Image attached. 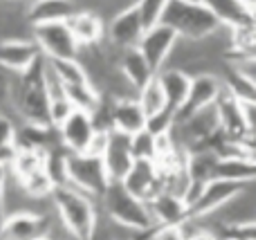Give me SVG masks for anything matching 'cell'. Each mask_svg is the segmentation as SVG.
<instances>
[{
  "mask_svg": "<svg viewBox=\"0 0 256 240\" xmlns=\"http://www.w3.org/2000/svg\"><path fill=\"white\" fill-rule=\"evenodd\" d=\"M50 202H52L54 216L61 220V225L70 232L74 240H90L94 236L99 220H102L99 200L70 187V184H63L52 191Z\"/></svg>",
  "mask_w": 256,
  "mask_h": 240,
  "instance_id": "1",
  "label": "cell"
},
{
  "mask_svg": "<svg viewBox=\"0 0 256 240\" xmlns=\"http://www.w3.org/2000/svg\"><path fill=\"white\" fill-rule=\"evenodd\" d=\"M99 207L104 209L106 220L126 227L130 232L137 234H148L153 232L155 225L153 216H150L148 202L140 200L137 196H132L130 191H126V187L122 182H110L106 189V193L99 200Z\"/></svg>",
  "mask_w": 256,
  "mask_h": 240,
  "instance_id": "2",
  "label": "cell"
},
{
  "mask_svg": "<svg viewBox=\"0 0 256 240\" xmlns=\"http://www.w3.org/2000/svg\"><path fill=\"white\" fill-rule=\"evenodd\" d=\"M162 22L173 27L182 38H204L220 27V22L204 7V2H189V0H171Z\"/></svg>",
  "mask_w": 256,
  "mask_h": 240,
  "instance_id": "3",
  "label": "cell"
},
{
  "mask_svg": "<svg viewBox=\"0 0 256 240\" xmlns=\"http://www.w3.org/2000/svg\"><path fill=\"white\" fill-rule=\"evenodd\" d=\"M68 184L88 193L94 200H102L110 184L104 160L88 155V153H70L68 155Z\"/></svg>",
  "mask_w": 256,
  "mask_h": 240,
  "instance_id": "4",
  "label": "cell"
},
{
  "mask_svg": "<svg viewBox=\"0 0 256 240\" xmlns=\"http://www.w3.org/2000/svg\"><path fill=\"white\" fill-rule=\"evenodd\" d=\"M40 54L45 58H79L81 45L74 38L68 22H45L36 25L32 31Z\"/></svg>",
  "mask_w": 256,
  "mask_h": 240,
  "instance_id": "5",
  "label": "cell"
},
{
  "mask_svg": "<svg viewBox=\"0 0 256 240\" xmlns=\"http://www.w3.org/2000/svg\"><path fill=\"white\" fill-rule=\"evenodd\" d=\"M50 214L36 209H22L7 214L0 223V240H36L45 236Z\"/></svg>",
  "mask_w": 256,
  "mask_h": 240,
  "instance_id": "6",
  "label": "cell"
},
{
  "mask_svg": "<svg viewBox=\"0 0 256 240\" xmlns=\"http://www.w3.org/2000/svg\"><path fill=\"white\" fill-rule=\"evenodd\" d=\"M176 43H178V31L173 29V27L164 25V22H158V25L148 27V29L144 31L137 49L144 54L148 65L153 67L155 74H158L160 70L166 67V61H168V56H171Z\"/></svg>",
  "mask_w": 256,
  "mask_h": 240,
  "instance_id": "7",
  "label": "cell"
},
{
  "mask_svg": "<svg viewBox=\"0 0 256 240\" xmlns=\"http://www.w3.org/2000/svg\"><path fill=\"white\" fill-rule=\"evenodd\" d=\"M144 31H146V25H144V20H142L135 4L122 9L117 16H112L110 20L106 22V40L120 49L137 47L142 36H144Z\"/></svg>",
  "mask_w": 256,
  "mask_h": 240,
  "instance_id": "8",
  "label": "cell"
},
{
  "mask_svg": "<svg viewBox=\"0 0 256 240\" xmlns=\"http://www.w3.org/2000/svg\"><path fill=\"white\" fill-rule=\"evenodd\" d=\"M43 56L34 38H4L0 40V72L22 74Z\"/></svg>",
  "mask_w": 256,
  "mask_h": 240,
  "instance_id": "9",
  "label": "cell"
},
{
  "mask_svg": "<svg viewBox=\"0 0 256 240\" xmlns=\"http://www.w3.org/2000/svg\"><path fill=\"white\" fill-rule=\"evenodd\" d=\"M56 130H58V142L68 153H86L90 139L97 133V124H94L92 112L76 108Z\"/></svg>",
  "mask_w": 256,
  "mask_h": 240,
  "instance_id": "10",
  "label": "cell"
},
{
  "mask_svg": "<svg viewBox=\"0 0 256 240\" xmlns=\"http://www.w3.org/2000/svg\"><path fill=\"white\" fill-rule=\"evenodd\" d=\"M225 90V83L218 74H196L191 76V90L189 97H186V103L178 110L176 121L184 119V117L194 115V112L202 110L207 106H214L220 97V92Z\"/></svg>",
  "mask_w": 256,
  "mask_h": 240,
  "instance_id": "11",
  "label": "cell"
},
{
  "mask_svg": "<svg viewBox=\"0 0 256 240\" xmlns=\"http://www.w3.org/2000/svg\"><path fill=\"white\" fill-rule=\"evenodd\" d=\"M245 189V184L234 182V180H222V178H212L202 189V196L189 209V216L196 218H207L220 207H225L232 198H236Z\"/></svg>",
  "mask_w": 256,
  "mask_h": 240,
  "instance_id": "12",
  "label": "cell"
},
{
  "mask_svg": "<svg viewBox=\"0 0 256 240\" xmlns=\"http://www.w3.org/2000/svg\"><path fill=\"white\" fill-rule=\"evenodd\" d=\"M122 184L126 187V191H130L140 200H153L162 191V175H160L155 160H135V164L122 180Z\"/></svg>",
  "mask_w": 256,
  "mask_h": 240,
  "instance_id": "13",
  "label": "cell"
},
{
  "mask_svg": "<svg viewBox=\"0 0 256 240\" xmlns=\"http://www.w3.org/2000/svg\"><path fill=\"white\" fill-rule=\"evenodd\" d=\"M102 160L104 166H106L108 180L110 182H122L135 164V157H132L130 151V137L124 133H117V130H110V144H108V151Z\"/></svg>",
  "mask_w": 256,
  "mask_h": 240,
  "instance_id": "14",
  "label": "cell"
},
{
  "mask_svg": "<svg viewBox=\"0 0 256 240\" xmlns=\"http://www.w3.org/2000/svg\"><path fill=\"white\" fill-rule=\"evenodd\" d=\"M146 117L144 108L140 106V101L135 99H112L110 103V126L117 133H124L128 137L137 135L140 130L146 128Z\"/></svg>",
  "mask_w": 256,
  "mask_h": 240,
  "instance_id": "15",
  "label": "cell"
},
{
  "mask_svg": "<svg viewBox=\"0 0 256 240\" xmlns=\"http://www.w3.org/2000/svg\"><path fill=\"white\" fill-rule=\"evenodd\" d=\"M216 110H218V119H220V130L227 135L230 139H238L245 130L250 128L248 119H245V108L230 90H222L220 97L216 101Z\"/></svg>",
  "mask_w": 256,
  "mask_h": 240,
  "instance_id": "16",
  "label": "cell"
},
{
  "mask_svg": "<svg viewBox=\"0 0 256 240\" xmlns=\"http://www.w3.org/2000/svg\"><path fill=\"white\" fill-rule=\"evenodd\" d=\"M74 13V0H30L27 2V20L32 27L45 25V22H68Z\"/></svg>",
  "mask_w": 256,
  "mask_h": 240,
  "instance_id": "17",
  "label": "cell"
},
{
  "mask_svg": "<svg viewBox=\"0 0 256 240\" xmlns=\"http://www.w3.org/2000/svg\"><path fill=\"white\" fill-rule=\"evenodd\" d=\"M148 209L155 225H180L184 218H189V207L184 198L168 191H160L153 200H148Z\"/></svg>",
  "mask_w": 256,
  "mask_h": 240,
  "instance_id": "18",
  "label": "cell"
},
{
  "mask_svg": "<svg viewBox=\"0 0 256 240\" xmlns=\"http://www.w3.org/2000/svg\"><path fill=\"white\" fill-rule=\"evenodd\" d=\"M158 79H160V83H162L164 94H166L168 108L178 115V110L184 106L186 97H189L191 74H186L180 67H164V70L158 72Z\"/></svg>",
  "mask_w": 256,
  "mask_h": 240,
  "instance_id": "19",
  "label": "cell"
},
{
  "mask_svg": "<svg viewBox=\"0 0 256 240\" xmlns=\"http://www.w3.org/2000/svg\"><path fill=\"white\" fill-rule=\"evenodd\" d=\"M74 38L79 40L81 47H90V45H99L106 38V20L94 11H76L74 16L68 20Z\"/></svg>",
  "mask_w": 256,
  "mask_h": 240,
  "instance_id": "20",
  "label": "cell"
},
{
  "mask_svg": "<svg viewBox=\"0 0 256 240\" xmlns=\"http://www.w3.org/2000/svg\"><path fill=\"white\" fill-rule=\"evenodd\" d=\"M202 2L222 27L236 29L252 22V13L245 0H202Z\"/></svg>",
  "mask_w": 256,
  "mask_h": 240,
  "instance_id": "21",
  "label": "cell"
},
{
  "mask_svg": "<svg viewBox=\"0 0 256 240\" xmlns=\"http://www.w3.org/2000/svg\"><path fill=\"white\" fill-rule=\"evenodd\" d=\"M214 178L234 180V182H240V184H250V182L256 180V162L248 160V157H243V155L218 157Z\"/></svg>",
  "mask_w": 256,
  "mask_h": 240,
  "instance_id": "22",
  "label": "cell"
},
{
  "mask_svg": "<svg viewBox=\"0 0 256 240\" xmlns=\"http://www.w3.org/2000/svg\"><path fill=\"white\" fill-rule=\"evenodd\" d=\"M220 79H222V83H225V88L230 90L240 103H256V81L240 65L230 61Z\"/></svg>",
  "mask_w": 256,
  "mask_h": 240,
  "instance_id": "23",
  "label": "cell"
},
{
  "mask_svg": "<svg viewBox=\"0 0 256 240\" xmlns=\"http://www.w3.org/2000/svg\"><path fill=\"white\" fill-rule=\"evenodd\" d=\"M120 70L122 74L135 85L137 90H142L150 79H155V70L148 65V61L144 58V54L137 47L126 49L120 58Z\"/></svg>",
  "mask_w": 256,
  "mask_h": 240,
  "instance_id": "24",
  "label": "cell"
},
{
  "mask_svg": "<svg viewBox=\"0 0 256 240\" xmlns=\"http://www.w3.org/2000/svg\"><path fill=\"white\" fill-rule=\"evenodd\" d=\"M256 58V25L236 27L232 29V49H230V61L243 63Z\"/></svg>",
  "mask_w": 256,
  "mask_h": 240,
  "instance_id": "25",
  "label": "cell"
},
{
  "mask_svg": "<svg viewBox=\"0 0 256 240\" xmlns=\"http://www.w3.org/2000/svg\"><path fill=\"white\" fill-rule=\"evenodd\" d=\"M66 88V97L74 103V108L86 112H97V108L102 106L104 94L92 85V81H81V83L63 85Z\"/></svg>",
  "mask_w": 256,
  "mask_h": 240,
  "instance_id": "26",
  "label": "cell"
},
{
  "mask_svg": "<svg viewBox=\"0 0 256 240\" xmlns=\"http://www.w3.org/2000/svg\"><path fill=\"white\" fill-rule=\"evenodd\" d=\"M137 101H140V106L144 108L146 117H153V115H158V112H162V110H166L168 108L166 94H164L158 74H155V79H150L148 83L137 92Z\"/></svg>",
  "mask_w": 256,
  "mask_h": 240,
  "instance_id": "27",
  "label": "cell"
},
{
  "mask_svg": "<svg viewBox=\"0 0 256 240\" xmlns=\"http://www.w3.org/2000/svg\"><path fill=\"white\" fill-rule=\"evenodd\" d=\"M54 72L58 74V79L63 81V85L81 83V81H90L86 67L81 65L79 58H50Z\"/></svg>",
  "mask_w": 256,
  "mask_h": 240,
  "instance_id": "28",
  "label": "cell"
},
{
  "mask_svg": "<svg viewBox=\"0 0 256 240\" xmlns=\"http://www.w3.org/2000/svg\"><path fill=\"white\" fill-rule=\"evenodd\" d=\"M130 151L135 160H155L158 155V144H155V135L148 130H140L137 135L130 137Z\"/></svg>",
  "mask_w": 256,
  "mask_h": 240,
  "instance_id": "29",
  "label": "cell"
},
{
  "mask_svg": "<svg viewBox=\"0 0 256 240\" xmlns=\"http://www.w3.org/2000/svg\"><path fill=\"white\" fill-rule=\"evenodd\" d=\"M168 2H171V0H137L135 7H137V11H140L142 20H144L146 29L158 25V22H162V16H164V11H166Z\"/></svg>",
  "mask_w": 256,
  "mask_h": 240,
  "instance_id": "30",
  "label": "cell"
},
{
  "mask_svg": "<svg viewBox=\"0 0 256 240\" xmlns=\"http://www.w3.org/2000/svg\"><path fill=\"white\" fill-rule=\"evenodd\" d=\"M74 110H76L74 103H72L70 99L66 97V94H58V97H52V99H50V110H48L50 126L58 128V126H61L63 121H66L68 117H70Z\"/></svg>",
  "mask_w": 256,
  "mask_h": 240,
  "instance_id": "31",
  "label": "cell"
},
{
  "mask_svg": "<svg viewBox=\"0 0 256 240\" xmlns=\"http://www.w3.org/2000/svg\"><path fill=\"white\" fill-rule=\"evenodd\" d=\"M173 126H176V112H173L171 108H166V110H162V112H158V115L148 117V121H146V130H148V133H153L155 137H158V135L171 133Z\"/></svg>",
  "mask_w": 256,
  "mask_h": 240,
  "instance_id": "32",
  "label": "cell"
},
{
  "mask_svg": "<svg viewBox=\"0 0 256 240\" xmlns=\"http://www.w3.org/2000/svg\"><path fill=\"white\" fill-rule=\"evenodd\" d=\"M16 135H18L16 117L9 115V112H0V148L16 144Z\"/></svg>",
  "mask_w": 256,
  "mask_h": 240,
  "instance_id": "33",
  "label": "cell"
},
{
  "mask_svg": "<svg viewBox=\"0 0 256 240\" xmlns=\"http://www.w3.org/2000/svg\"><path fill=\"white\" fill-rule=\"evenodd\" d=\"M108 144H110V130H102L97 128V133H94V137L90 139L88 148H86V153L92 157H104L108 151Z\"/></svg>",
  "mask_w": 256,
  "mask_h": 240,
  "instance_id": "34",
  "label": "cell"
},
{
  "mask_svg": "<svg viewBox=\"0 0 256 240\" xmlns=\"http://www.w3.org/2000/svg\"><path fill=\"white\" fill-rule=\"evenodd\" d=\"M148 240H186L180 225H158L148 234Z\"/></svg>",
  "mask_w": 256,
  "mask_h": 240,
  "instance_id": "35",
  "label": "cell"
},
{
  "mask_svg": "<svg viewBox=\"0 0 256 240\" xmlns=\"http://www.w3.org/2000/svg\"><path fill=\"white\" fill-rule=\"evenodd\" d=\"M7 173H9V169L0 166V223L4 218V182H7Z\"/></svg>",
  "mask_w": 256,
  "mask_h": 240,
  "instance_id": "36",
  "label": "cell"
},
{
  "mask_svg": "<svg viewBox=\"0 0 256 240\" xmlns=\"http://www.w3.org/2000/svg\"><path fill=\"white\" fill-rule=\"evenodd\" d=\"M189 240H218V234L212 229H200L198 234H194Z\"/></svg>",
  "mask_w": 256,
  "mask_h": 240,
  "instance_id": "37",
  "label": "cell"
},
{
  "mask_svg": "<svg viewBox=\"0 0 256 240\" xmlns=\"http://www.w3.org/2000/svg\"><path fill=\"white\" fill-rule=\"evenodd\" d=\"M90 240H112L110 232H108L106 227H102V220H99V227H97V232H94V236L90 238Z\"/></svg>",
  "mask_w": 256,
  "mask_h": 240,
  "instance_id": "38",
  "label": "cell"
},
{
  "mask_svg": "<svg viewBox=\"0 0 256 240\" xmlns=\"http://www.w3.org/2000/svg\"><path fill=\"white\" fill-rule=\"evenodd\" d=\"M36 240H52V238H48V236H40V238H36Z\"/></svg>",
  "mask_w": 256,
  "mask_h": 240,
  "instance_id": "39",
  "label": "cell"
},
{
  "mask_svg": "<svg viewBox=\"0 0 256 240\" xmlns=\"http://www.w3.org/2000/svg\"><path fill=\"white\" fill-rule=\"evenodd\" d=\"M189 2H202V0H189Z\"/></svg>",
  "mask_w": 256,
  "mask_h": 240,
  "instance_id": "40",
  "label": "cell"
},
{
  "mask_svg": "<svg viewBox=\"0 0 256 240\" xmlns=\"http://www.w3.org/2000/svg\"><path fill=\"white\" fill-rule=\"evenodd\" d=\"M254 240H256V238H254Z\"/></svg>",
  "mask_w": 256,
  "mask_h": 240,
  "instance_id": "41",
  "label": "cell"
}]
</instances>
